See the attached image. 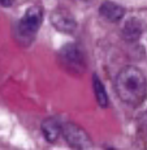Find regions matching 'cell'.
<instances>
[{
  "label": "cell",
  "mask_w": 147,
  "mask_h": 150,
  "mask_svg": "<svg viewBox=\"0 0 147 150\" xmlns=\"http://www.w3.org/2000/svg\"><path fill=\"white\" fill-rule=\"evenodd\" d=\"M83 1H89V0H83Z\"/></svg>",
  "instance_id": "cell-11"
},
{
  "label": "cell",
  "mask_w": 147,
  "mask_h": 150,
  "mask_svg": "<svg viewBox=\"0 0 147 150\" xmlns=\"http://www.w3.org/2000/svg\"><path fill=\"white\" fill-rule=\"evenodd\" d=\"M93 83H94V93H95V98H96L98 105H99L100 107H107L108 106L107 91H106L102 81L99 80V77H98L96 74L93 77Z\"/></svg>",
  "instance_id": "cell-7"
},
{
  "label": "cell",
  "mask_w": 147,
  "mask_h": 150,
  "mask_svg": "<svg viewBox=\"0 0 147 150\" xmlns=\"http://www.w3.org/2000/svg\"><path fill=\"white\" fill-rule=\"evenodd\" d=\"M13 3H14V0H0V4L3 7H11Z\"/></svg>",
  "instance_id": "cell-10"
},
{
  "label": "cell",
  "mask_w": 147,
  "mask_h": 150,
  "mask_svg": "<svg viewBox=\"0 0 147 150\" xmlns=\"http://www.w3.org/2000/svg\"><path fill=\"white\" fill-rule=\"evenodd\" d=\"M124 35H125V38L130 39V41L137 39L141 35L139 22L135 21V20H130L128 24H125V26H124Z\"/></svg>",
  "instance_id": "cell-9"
},
{
  "label": "cell",
  "mask_w": 147,
  "mask_h": 150,
  "mask_svg": "<svg viewBox=\"0 0 147 150\" xmlns=\"http://www.w3.org/2000/svg\"><path fill=\"white\" fill-rule=\"evenodd\" d=\"M61 55H63V60H64L67 64L77 65V64H79V62H81L78 51H77V48L73 47V46H67V47L61 51Z\"/></svg>",
  "instance_id": "cell-8"
},
{
  "label": "cell",
  "mask_w": 147,
  "mask_h": 150,
  "mask_svg": "<svg viewBox=\"0 0 147 150\" xmlns=\"http://www.w3.org/2000/svg\"><path fill=\"white\" fill-rule=\"evenodd\" d=\"M99 12L102 14L103 18L108 20L111 22H117L125 14V11L121 5L116 4L113 1H104L99 8Z\"/></svg>",
  "instance_id": "cell-5"
},
{
  "label": "cell",
  "mask_w": 147,
  "mask_h": 150,
  "mask_svg": "<svg viewBox=\"0 0 147 150\" xmlns=\"http://www.w3.org/2000/svg\"><path fill=\"white\" fill-rule=\"evenodd\" d=\"M51 22L61 33H73L76 29V21L67 11H56L51 14Z\"/></svg>",
  "instance_id": "cell-4"
},
{
  "label": "cell",
  "mask_w": 147,
  "mask_h": 150,
  "mask_svg": "<svg viewBox=\"0 0 147 150\" xmlns=\"http://www.w3.org/2000/svg\"><path fill=\"white\" fill-rule=\"evenodd\" d=\"M43 21V11L39 5H33L27 8L24 17L20 21V31L24 35H33L38 31Z\"/></svg>",
  "instance_id": "cell-3"
},
{
  "label": "cell",
  "mask_w": 147,
  "mask_h": 150,
  "mask_svg": "<svg viewBox=\"0 0 147 150\" xmlns=\"http://www.w3.org/2000/svg\"><path fill=\"white\" fill-rule=\"evenodd\" d=\"M42 133L44 138L48 141V142H56L59 136L63 132V128L61 125L59 124L56 119H53V117H48V119L43 120L42 123Z\"/></svg>",
  "instance_id": "cell-6"
},
{
  "label": "cell",
  "mask_w": 147,
  "mask_h": 150,
  "mask_svg": "<svg viewBox=\"0 0 147 150\" xmlns=\"http://www.w3.org/2000/svg\"><path fill=\"white\" fill-rule=\"evenodd\" d=\"M116 91L124 103L138 106L147 96V80L137 67H125L116 77Z\"/></svg>",
  "instance_id": "cell-1"
},
{
  "label": "cell",
  "mask_w": 147,
  "mask_h": 150,
  "mask_svg": "<svg viewBox=\"0 0 147 150\" xmlns=\"http://www.w3.org/2000/svg\"><path fill=\"white\" fill-rule=\"evenodd\" d=\"M63 136L72 149L76 150H91L93 141L90 136L81 128L79 125L73 123H67L63 127Z\"/></svg>",
  "instance_id": "cell-2"
}]
</instances>
